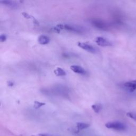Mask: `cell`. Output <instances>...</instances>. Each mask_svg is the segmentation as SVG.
Here are the masks:
<instances>
[{
	"mask_svg": "<svg viewBox=\"0 0 136 136\" xmlns=\"http://www.w3.org/2000/svg\"><path fill=\"white\" fill-rule=\"evenodd\" d=\"M56 27L60 29H65L67 31L73 32L76 33H83L85 29L82 27H80L79 26H75V25H70V24H58Z\"/></svg>",
	"mask_w": 136,
	"mask_h": 136,
	"instance_id": "6da1fadb",
	"label": "cell"
},
{
	"mask_svg": "<svg viewBox=\"0 0 136 136\" xmlns=\"http://www.w3.org/2000/svg\"><path fill=\"white\" fill-rule=\"evenodd\" d=\"M105 127L108 129H113L117 131H124L127 129L126 125L119 121H113L107 122Z\"/></svg>",
	"mask_w": 136,
	"mask_h": 136,
	"instance_id": "7a4b0ae2",
	"label": "cell"
},
{
	"mask_svg": "<svg viewBox=\"0 0 136 136\" xmlns=\"http://www.w3.org/2000/svg\"><path fill=\"white\" fill-rule=\"evenodd\" d=\"M78 46L84 50L87 51V52H89L91 53H97L98 52V50L96 48L94 47L93 46L88 44L84 42H78Z\"/></svg>",
	"mask_w": 136,
	"mask_h": 136,
	"instance_id": "3957f363",
	"label": "cell"
},
{
	"mask_svg": "<svg viewBox=\"0 0 136 136\" xmlns=\"http://www.w3.org/2000/svg\"><path fill=\"white\" fill-rule=\"evenodd\" d=\"M95 42L98 46L106 47V46H112V43L107 39L106 38L103 37H98L95 40Z\"/></svg>",
	"mask_w": 136,
	"mask_h": 136,
	"instance_id": "277c9868",
	"label": "cell"
},
{
	"mask_svg": "<svg viewBox=\"0 0 136 136\" xmlns=\"http://www.w3.org/2000/svg\"><path fill=\"white\" fill-rule=\"evenodd\" d=\"M92 24L94 26L96 27L97 28L102 29V30H106L108 28L107 24L102 20H100L98 19L93 20L92 21Z\"/></svg>",
	"mask_w": 136,
	"mask_h": 136,
	"instance_id": "5b68a950",
	"label": "cell"
},
{
	"mask_svg": "<svg viewBox=\"0 0 136 136\" xmlns=\"http://www.w3.org/2000/svg\"><path fill=\"white\" fill-rule=\"evenodd\" d=\"M124 87L129 91L133 92L136 90V80H131L124 84Z\"/></svg>",
	"mask_w": 136,
	"mask_h": 136,
	"instance_id": "8992f818",
	"label": "cell"
},
{
	"mask_svg": "<svg viewBox=\"0 0 136 136\" xmlns=\"http://www.w3.org/2000/svg\"><path fill=\"white\" fill-rule=\"evenodd\" d=\"M70 69L73 71L75 73L80 74V75H85L86 73V71L83 67H81L77 65H72L70 66Z\"/></svg>",
	"mask_w": 136,
	"mask_h": 136,
	"instance_id": "52a82bcc",
	"label": "cell"
},
{
	"mask_svg": "<svg viewBox=\"0 0 136 136\" xmlns=\"http://www.w3.org/2000/svg\"><path fill=\"white\" fill-rule=\"evenodd\" d=\"M0 3L12 9H16L18 7V4L15 2L12 1H7V0H4V1H0Z\"/></svg>",
	"mask_w": 136,
	"mask_h": 136,
	"instance_id": "ba28073f",
	"label": "cell"
},
{
	"mask_svg": "<svg viewBox=\"0 0 136 136\" xmlns=\"http://www.w3.org/2000/svg\"><path fill=\"white\" fill-rule=\"evenodd\" d=\"M38 42L40 45H46L50 42V39L45 35H40L38 38Z\"/></svg>",
	"mask_w": 136,
	"mask_h": 136,
	"instance_id": "9c48e42d",
	"label": "cell"
},
{
	"mask_svg": "<svg viewBox=\"0 0 136 136\" xmlns=\"http://www.w3.org/2000/svg\"><path fill=\"white\" fill-rule=\"evenodd\" d=\"M54 73L57 77L65 76L66 75L65 71L64 70H63L61 67H57L56 69L54 70Z\"/></svg>",
	"mask_w": 136,
	"mask_h": 136,
	"instance_id": "30bf717a",
	"label": "cell"
},
{
	"mask_svg": "<svg viewBox=\"0 0 136 136\" xmlns=\"http://www.w3.org/2000/svg\"><path fill=\"white\" fill-rule=\"evenodd\" d=\"M90 125L88 123H83V122H78L77 123V127L78 130H82L85 129H87V128L89 127Z\"/></svg>",
	"mask_w": 136,
	"mask_h": 136,
	"instance_id": "8fae6325",
	"label": "cell"
},
{
	"mask_svg": "<svg viewBox=\"0 0 136 136\" xmlns=\"http://www.w3.org/2000/svg\"><path fill=\"white\" fill-rule=\"evenodd\" d=\"M91 108L95 113H98L102 109V106L100 104H94L91 105Z\"/></svg>",
	"mask_w": 136,
	"mask_h": 136,
	"instance_id": "7c38bea8",
	"label": "cell"
},
{
	"mask_svg": "<svg viewBox=\"0 0 136 136\" xmlns=\"http://www.w3.org/2000/svg\"><path fill=\"white\" fill-rule=\"evenodd\" d=\"M46 104L44 103H42V102H40L38 101H35L34 102V107L36 109H38L40 107H41L42 106H43L44 105H45Z\"/></svg>",
	"mask_w": 136,
	"mask_h": 136,
	"instance_id": "4fadbf2b",
	"label": "cell"
},
{
	"mask_svg": "<svg viewBox=\"0 0 136 136\" xmlns=\"http://www.w3.org/2000/svg\"><path fill=\"white\" fill-rule=\"evenodd\" d=\"M127 115L130 118L136 121V113H132V112H128L127 113Z\"/></svg>",
	"mask_w": 136,
	"mask_h": 136,
	"instance_id": "5bb4252c",
	"label": "cell"
},
{
	"mask_svg": "<svg viewBox=\"0 0 136 136\" xmlns=\"http://www.w3.org/2000/svg\"><path fill=\"white\" fill-rule=\"evenodd\" d=\"M22 15L24 17V18L26 19H32V18H33V16L29 15L28 13H27L26 12H22Z\"/></svg>",
	"mask_w": 136,
	"mask_h": 136,
	"instance_id": "9a60e30c",
	"label": "cell"
},
{
	"mask_svg": "<svg viewBox=\"0 0 136 136\" xmlns=\"http://www.w3.org/2000/svg\"><path fill=\"white\" fill-rule=\"evenodd\" d=\"M7 36L6 35H1V36H0V42L3 43V42H4L5 41H6L7 40Z\"/></svg>",
	"mask_w": 136,
	"mask_h": 136,
	"instance_id": "2e32d148",
	"label": "cell"
},
{
	"mask_svg": "<svg viewBox=\"0 0 136 136\" xmlns=\"http://www.w3.org/2000/svg\"><path fill=\"white\" fill-rule=\"evenodd\" d=\"M13 85H14V84H13V83L12 82V81H8V85L9 86L12 87V86H13Z\"/></svg>",
	"mask_w": 136,
	"mask_h": 136,
	"instance_id": "e0dca14e",
	"label": "cell"
},
{
	"mask_svg": "<svg viewBox=\"0 0 136 136\" xmlns=\"http://www.w3.org/2000/svg\"><path fill=\"white\" fill-rule=\"evenodd\" d=\"M38 136H50V135L46 134H40Z\"/></svg>",
	"mask_w": 136,
	"mask_h": 136,
	"instance_id": "ac0fdd59",
	"label": "cell"
},
{
	"mask_svg": "<svg viewBox=\"0 0 136 136\" xmlns=\"http://www.w3.org/2000/svg\"></svg>",
	"mask_w": 136,
	"mask_h": 136,
	"instance_id": "d6986e66",
	"label": "cell"
}]
</instances>
